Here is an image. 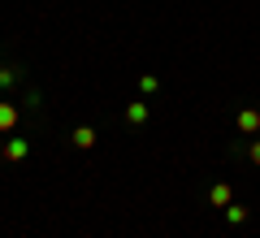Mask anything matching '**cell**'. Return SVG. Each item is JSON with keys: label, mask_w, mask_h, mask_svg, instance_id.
I'll list each match as a JSON object with an SVG mask.
<instances>
[{"label": "cell", "mask_w": 260, "mask_h": 238, "mask_svg": "<svg viewBox=\"0 0 260 238\" xmlns=\"http://www.w3.org/2000/svg\"><path fill=\"white\" fill-rule=\"evenodd\" d=\"M0 156L9 160V165H22L30 156V139H5V147H0Z\"/></svg>", "instance_id": "3"}, {"label": "cell", "mask_w": 260, "mask_h": 238, "mask_svg": "<svg viewBox=\"0 0 260 238\" xmlns=\"http://www.w3.org/2000/svg\"><path fill=\"white\" fill-rule=\"evenodd\" d=\"M156 91H160V78H156V74H139V95H148V100H152Z\"/></svg>", "instance_id": "10"}, {"label": "cell", "mask_w": 260, "mask_h": 238, "mask_svg": "<svg viewBox=\"0 0 260 238\" xmlns=\"http://www.w3.org/2000/svg\"><path fill=\"white\" fill-rule=\"evenodd\" d=\"M95 139H100V134H95V126H78L74 134H70V143H74L78 152H91V147H95Z\"/></svg>", "instance_id": "5"}, {"label": "cell", "mask_w": 260, "mask_h": 238, "mask_svg": "<svg viewBox=\"0 0 260 238\" xmlns=\"http://www.w3.org/2000/svg\"><path fill=\"white\" fill-rule=\"evenodd\" d=\"M239 156H243V160H251V165L260 169V134H251V139H243V143H239Z\"/></svg>", "instance_id": "7"}, {"label": "cell", "mask_w": 260, "mask_h": 238, "mask_svg": "<svg viewBox=\"0 0 260 238\" xmlns=\"http://www.w3.org/2000/svg\"><path fill=\"white\" fill-rule=\"evenodd\" d=\"M22 83V70L18 65H0V91H13Z\"/></svg>", "instance_id": "8"}, {"label": "cell", "mask_w": 260, "mask_h": 238, "mask_svg": "<svg viewBox=\"0 0 260 238\" xmlns=\"http://www.w3.org/2000/svg\"><path fill=\"white\" fill-rule=\"evenodd\" d=\"M18 121H22V109H18V104H9V100H0V134H9Z\"/></svg>", "instance_id": "4"}, {"label": "cell", "mask_w": 260, "mask_h": 238, "mask_svg": "<svg viewBox=\"0 0 260 238\" xmlns=\"http://www.w3.org/2000/svg\"><path fill=\"white\" fill-rule=\"evenodd\" d=\"M247 217H251L247 203H225V221H230V225H243Z\"/></svg>", "instance_id": "9"}, {"label": "cell", "mask_w": 260, "mask_h": 238, "mask_svg": "<svg viewBox=\"0 0 260 238\" xmlns=\"http://www.w3.org/2000/svg\"><path fill=\"white\" fill-rule=\"evenodd\" d=\"M121 117H126V126H130V130H143V126H148V117H152V104H148V95H139V100H130Z\"/></svg>", "instance_id": "1"}, {"label": "cell", "mask_w": 260, "mask_h": 238, "mask_svg": "<svg viewBox=\"0 0 260 238\" xmlns=\"http://www.w3.org/2000/svg\"><path fill=\"white\" fill-rule=\"evenodd\" d=\"M26 113H30V117L44 113V95H39V91H26Z\"/></svg>", "instance_id": "11"}, {"label": "cell", "mask_w": 260, "mask_h": 238, "mask_svg": "<svg viewBox=\"0 0 260 238\" xmlns=\"http://www.w3.org/2000/svg\"><path fill=\"white\" fill-rule=\"evenodd\" d=\"M234 126H239V134H243V139L260 134V109H256V104H247V109H239V117H234Z\"/></svg>", "instance_id": "2"}, {"label": "cell", "mask_w": 260, "mask_h": 238, "mask_svg": "<svg viewBox=\"0 0 260 238\" xmlns=\"http://www.w3.org/2000/svg\"><path fill=\"white\" fill-rule=\"evenodd\" d=\"M208 203H213V208H225V203H234L230 182H213V186H208Z\"/></svg>", "instance_id": "6"}]
</instances>
